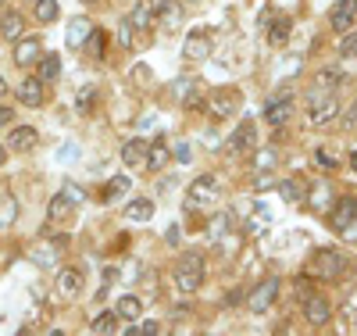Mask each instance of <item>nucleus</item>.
Segmentation results:
<instances>
[{
    "instance_id": "nucleus-29",
    "label": "nucleus",
    "mask_w": 357,
    "mask_h": 336,
    "mask_svg": "<svg viewBox=\"0 0 357 336\" xmlns=\"http://www.w3.org/2000/svg\"><path fill=\"white\" fill-rule=\"evenodd\" d=\"M286 40H289V18H275L272 29H268V43H272V47H282Z\"/></svg>"
},
{
    "instance_id": "nucleus-39",
    "label": "nucleus",
    "mask_w": 357,
    "mask_h": 336,
    "mask_svg": "<svg viewBox=\"0 0 357 336\" xmlns=\"http://www.w3.org/2000/svg\"><path fill=\"white\" fill-rule=\"evenodd\" d=\"M343 129H357V97H354V104L343 111Z\"/></svg>"
},
{
    "instance_id": "nucleus-46",
    "label": "nucleus",
    "mask_w": 357,
    "mask_h": 336,
    "mask_svg": "<svg viewBox=\"0 0 357 336\" xmlns=\"http://www.w3.org/2000/svg\"><path fill=\"white\" fill-rule=\"evenodd\" d=\"M340 4H343V8H350V11H354V8H357V0H340Z\"/></svg>"
},
{
    "instance_id": "nucleus-43",
    "label": "nucleus",
    "mask_w": 357,
    "mask_h": 336,
    "mask_svg": "<svg viewBox=\"0 0 357 336\" xmlns=\"http://www.w3.org/2000/svg\"><path fill=\"white\" fill-rule=\"evenodd\" d=\"M11 122H15V111L0 104V129H4V126H11Z\"/></svg>"
},
{
    "instance_id": "nucleus-18",
    "label": "nucleus",
    "mask_w": 357,
    "mask_h": 336,
    "mask_svg": "<svg viewBox=\"0 0 357 336\" xmlns=\"http://www.w3.org/2000/svg\"><path fill=\"white\" fill-rule=\"evenodd\" d=\"M126 219H129V222H151V219H154V200H151V197H136V200H129Z\"/></svg>"
},
{
    "instance_id": "nucleus-13",
    "label": "nucleus",
    "mask_w": 357,
    "mask_h": 336,
    "mask_svg": "<svg viewBox=\"0 0 357 336\" xmlns=\"http://www.w3.org/2000/svg\"><path fill=\"white\" fill-rule=\"evenodd\" d=\"M43 57V43L36 40V36H18V43H15V61L22 68H29V65H36V61Z\"/></svg>"
},
{
    "instance_id": "nucleus-44",
    "label": "nucleus",
    "mask_w": 357,
    "mask_h": 336,
    "mask_svg": "<svg viewBox=\"0 0 357 336\" xmlns=\"http://www.w3.org/2000/svg\"><path fill=\"white\" fill-rule=\"evenodd\" d=\"M225 304H243V290H229L225 293Z\"/></svg>"
},
{
    "instance_id": "nucleus-23",
    "label": "nucleus",
    "mask_w": 357,
    "mask_h": 336,
    "mask_svg": "<svg viewBox=\"0 0 357 336\" xmlns=\"http://www.w3.org/2000/svg\"><path fill=\"white\" fill-rule=\"evenodd\" d=\"M86 36H89V22H86V18H72V22H68V47H72V50H82Z\"/></svg>"
},
{
    "instance_id": "nucleus-14",
    "label": "nucleus",
    "mask_w": 357,
    "mask_h": 336,
    "mask_svg": "<svg viewBox=\"0 0 357 336\" xmlns=\"http://www.w3.org/2000/svg\"><path fill=\"white\" fill-rule=\"evenodd\" d=\"M57 293L61 297H79L82 293V272L79 268H61L57 272Z\"/></svg>"
},
{
    "instance_id": "nucleus-31",
    "label": "nucleus",
    "mask_w": 357,
    "mask_h": 336,
    "mask_svg": "<svg viewBox=\"0 0 357 336\" xmlns=\"http://www.w3.org/2000/svg\"><path fill=\"white\" fill-rule=\"evenodd\" d=\"M104 47H107V33H104V29H89V40H86V50L93 54V57H100V54H104Z\"/></svg>"
},
{
    "instance_id": "nucleus-9",
    "label": "nucleus",
    "mask_w": 357,
    "mask_h": 336,
    "mask_svg": "<svg viewBox=\"0 0 357 336\" xmlns=\"http://www.w3.org/2000/svg\"><path fill=\"white\" fill-rule=\"evenodd\" d=\"M279 290H282V283H279V279H264V283L250 293V300H247V304H250V312H257V315H261V312H268V308L275 304Z\"/></svg>"
},
{
    "instance_id": "nucleus-7",
    "label": "nucleus",
    "mask_w": 357,
    "mask_h": 336,
    "mask_svg": "<svg viewBox=\"0 0 357 336\" xmlns=\"http://www.w3.org/2000/svg\"><path fill=\"white\" fill-rule=\"evenodd\" d=\"M257 147V122H240V126L232 129V136H229V154H247V150H254Z\"/></svg>"
},
{
    "instance_id": "nucleus-40",
    "label": "nucleus",
    "mask_w": 357,
    "mask_h": 336,
    "mask_svg": "<svg viewBox=\"0 0 357 336\" xmlns=\"http://www.w3.org/2000/svg\"><path fill=\"white\" fill-rule=\"evenodd\" d=\"M61 193H65V197H68V200H72V204H82V200H86V193H82V190H79V187H72V182H68V187H65V190H61Z\"/></svg>"
},
{
    "instance_id": "nucleus-42",
    "label": "nucleus",
    "mask_w": 357,
    "mask_h": 336,
    "mask_svg": "<svg viewBox=\"0 0 357 336\" xmlns=\"http://www.w3.org/2000/svg\"><path fill=\"white\" fill-rule=\"evenodd\" d=\"M314 161H318L321 168H336V161H333L329 154H325V150H314Z\"/></svg>"
},
{
    "instance_id": "nucleus-25",
    "label": "nucleus",
    "mask_w": 357,
    "mask_h": 336,
    "mask_svg": "<svg viewBox=\"0 0 357 336\" xmlns=\"http://www.w3.org/2000/svg\"><path fill=\"white\" fill-rule=\"evenodd\" d=\"M72 207H75V204H72L65 193H57V197L50 200V222H68V219H72Z\"/></svg>"
},
{
    "instance_id": "nucleus-28",
    "label": "nucleus",
    "mask_w": 357,
    "mask_h": 336,
    "mask_svg": "<svg viewBox=\"0 0 357 336\" xmlns=\"http://www.w3.org/2000/svg\"><path fill=\"white\" fill-rule=\"evenodd\" d=\"M340 82H343V72L340 68H321L314 75V89H336Z\"/></svg>"
},
{
    "instance_id": "nucleus-36",
    "label": "nucleus",
    "mask_w": 357,
    "mask_h": 336,
    "mask_svg": "<svg viewBox=\"0 0 357 336\" xmlns=\"http://www.w3.org/2000/svg\"><path fill=\"white\" fill-rule=\"evenodd\" d=\"M139 333L158 336V333H161V322H143V326H129V329H126V336H139Z\"/></svg>"
},
{
    "instance_id": "nucleus-21",
    "label": "nucleus",
    "mask_w": 357,
    "mask_h": 336,
    "mask_svg": "<svg viewBox=\"0 0 357 336\" xmlns=\"http://www.w3.org/2000/svg\"><path fill=\"white\" fill-rule=\"evenodd\" d=\"M122 161H126L129 168H139V165L146 161V143H143V140H129V143L122 147Z\"/></svg>"
},
{
    "instance_id": "nucleus-33",
    "label": "nucleus",
    "mask_w": 357,
    "mask_h": 336,
    "mask_svg": "<svg viewBox=\"0 0 357 336\" xmlns=\"http://www.w3.org/2000/svg\"><path fill=\"white\" fill-rule=\"evenodd\" d=\"M136 43V36H132V22H118V47H132Z\"/></svg>"
},
{
    "instance_id": "nucleus-19",
    "label": "nucleus",
    "mask_w": 357,
    "mask_h": 336,
    "mask_svg": "<svg viewBox=\"0 0 357 336\" xmlns=\"http://www.w3.org/2000/svg\"><path fill=\"white\" fill-rule=\"evenodd\" d=\"M158 22H161L165 29H178V22H183V4H178V0H161Z\"/></svg>"
},
{
    "instance_id": "nucleus-38",
    "label": "nucleus",
    "mask_w": 357,
    "mask_h": 336,
    "mask_svg": "<svg viewBox=\"0 0 357 336\" xmlns=\"http://www.w3.org/2000/svg\"><path fill=\"white\" fill-rule=\"evenodd\" d=\"M175 161H178V165H190V161H193L190 143H175Z\"/></svg>"
},
{
    "instance_id": "nucleus-37",
    "label": "nucleus",
    "mask_w": 357,
    "mask_h": 336,
    "mask_svg": "<svg viewBox=\"0 0 357 336\" xmlns=\"http://www.w3.org/2000/svg\"><path fill=\"white\" fill-rule=\"evenodd\" d=\"M279 193H282L286 200H301V187H296V179H286V182H279Z\"/></svg>"
},
{
    "instance_id": "nucleus-26",
    "label": "nucleus",
    "mask_w": 357,
    "mask_h": 336,
    "mask_svg": "<svg viewBox=\"0 0 357 336\" xmlns=\"http://www.w3.org/2000/svg\"><path fill=\"white\" fill-rule=\"evenodd\" d=\"M57 0H33V15H36V22H43V25H50V22H57Z\"/></svg>"
},
{
    "instance_id": "nucleus-15",
    "label": "nucleus",
    "mask_w": 357,
    "mask_h": 336,
    "mask_svg": "<svg viewBox=\"0 0 357 336\" xmlns=\"http://www.w3.org/2000/svg\"><path fill=\"white\" fill-rule=\"evenodd\" d=\"M40 143V133L33 129V126H15L11 129V150H22V154H29Z\"/></svg>"
},
{
    "instance_id": "nucleus-5",
    "label": "nucleus",
    "mask_w": 357,
    "mask_h": 336,
    "mask_svg": "<svg viewBox=\"0 0 357 336\" xmlns=\"http://www.w3.org/2000/svg\"><path fill=\"white\" fill-rule=\"evenodd\" d=\"M240 104H243V94H240L236 86H229V89H215V94L207 97V108H211L215 118H229V115H236V111H240Z\"/></svg>"
},
{
    "instance_id": "nucleus-8",
    "label": "nucleus",
    "mask_w": 357,
    "mask_h": 336,
    "mask_svg": "<svg viewBox=\"0 0 357 336\" xmlns=\"http://www.w3.org/2000/svg\"><path fill=\"white\" fill-rule=\"evenodd\" d=\"M329 222H333L336 233H350V229L357 226V197H343V200H336Z\"/></svg>"
},
{
    "instance_id": "nucleus-12",
    "label": "nucleus",
    "mask_w": 357,
    "mask_h": 336,
    "mask_svg": "<svg viewBox=\"0 0 357 336\" xmlns=\"http://www.w3.org/2000/svg\"><path fill=\"white\" fill-rule=\"evenodd\" d=\"M158 11H161V0H139V4L132 8V15H129V22H132V29H151L154 22H158Z\"/></svg>"
},
{
    "instance_id": "nucleus-30",
    "label": "nucleus",
    "mask_w": 357,
    "mask_h": 336,
    "mask_svg": "<svg viewBox=\"0 0 357 336\" xmlns=\"http://www.w3.org/2000/svg\"><path fill=\"white\" fill-rule=\"evenodd\" d=\"M118 315H122V319H139V312H143V304H139V297H122V300H118V308H114Z\"/></svg>"
},
{
    "instance_id": "nucleus-27",
    "label": "nucleus",
    "mask_w": 357,
    "mask_h": 336,
    "mask_svg": "<svg viewBox=\"0 0 357 336\" xmlns=\"http://www.w3.org/2000/svg\"><path fill=\"white\" fill-rule=\"evenodd\" d=\"M118 322H122V315H118V312H104V315L93 319V326H89V329H93L97 336H107V333L118 329Z\"/></svg>"
},
{
    "instance_id": "nucleus-34",
    "label": "nucleus",
    "mask_w": 357,
    "mask_h": 336,
    "mask_svg": "<svg viewBox=\"0 0 357 336\" xmlns=\"http://www.w3.org/2000/svg\"><path fill=\"white\" fill-rule=\"evenodd\" d=\"M15 222V197H4V204H0V229H8Z\"/></svg>"
},
{
    "instance_id": "nucleus-32",
    "label": "nucleus",
    "mask_w": 357,
    "mask_h": 336,
    "mask_svg": "<svg viewBox=\"0 0 357 336\" xmlns=\"http://www.w3.org/2000/svg\"><path fill=\"white\" fill-rule=\"evenodd\" d=\"M350 25H354V11L343 8V4H336V11H333V29H336V33H347Z\"/></svg>"
},
{
    "instance_id": "nucleus-49",
    "label": "nucleus",
    "mask_w": 357,
    "mask_h": 336,
    "mask_svg": "<svg viewBox=\"0 0 357 336\" xmlns=\"http://www.w3.org/2000/svg\"><path fill=\"white\" fill-rule=\"evenodd\" d=\"M4 94H8V82H4V79H0V97H4Z\"/></svg>"
},
{
    "instance_id": "nucleus-50",
    "label": "nucleus",
    "mask_w": 357,
    "mask_h": 336,
    "mask_svg": "<svg viewBox=\"0 0 357 336\" xmlns=\"http://www.w3.org/2000/svg\"><path fill=\"white\" fill-rule=\"evenodd\" d=\"M190 4H200V0H190Z\"/></svg>"
},
{
    "instance_id": "nucleus-10",
    "label": "nucleus",
    "mask_w": 357,
    "mask_h": 336,
    "mask_svg": "<svg viewBox=\"0 0 357 336\" xmlns=\"http://www.w3.org/2000/svg\"><path fill=\"white\" fill-rule=\"evenodd\" d=\"M293 111V94H275L272 101L264 104V122L268 126H282Z\"/></svg>"
},
{
    "instance_id": "nucleus-3",
    "label": "nucleus",
    "mask_w": 357,
    "mask_h": 336,
    "mask_svg": "<svg viewBox=\"0 0 357 336\" xmlns=\"http://www.w3.org/2000/svg\"><path fill=\"white\" fill-rule=\"evenodd\" d=\"M218 197H222L218 179H215V175H200V179H193V187H190L186 207H190V211H197V207H215Z\"/></svg>"
},
{
    "instance_id": "nucleus-6",
    "label": "nucleus",
    "mask_w": 357,
    "mask_h": 336,
    "mask_svg": "<svg viewBox=\"0 0 357 336\" xmlns=\"http://www.w3.org/2000/svg\"><path fill=\"white\" fill-rule=\"evenodd\" d=\"M211 47H215L211 29H193V33L186 36V43H183V54H186V61H204L207 54H211Z\"/></svg>"
},
{
    "instance_id": "nucleus-47",
    "label": "nucleus",
    "mask_w": 357,
    "mask_h": 336,
    "mask_svg": "<svg viewBox=\"0 0 357 336\" xmlns=\"http://www.w3.org/2000/svg\"><path fill=\"white\" fill-rule=\"evenodd\" d=\"M8 161V150H4V143H0V165H4Z\"/></svg>"
},
{
    "instance_id": "nucleus-17",
    "label": "nucleus",
    "mask_w": 357,
    "mask_h": 336,
    "mask_svg": "<svg viewBox=\"0 0 357 336\" xmlns=\"http://www.w3.org/2000/svg\"><path fill=\"white\" fill-rule=\"evenodd\" d=\"M22 29H25V22H22L18 11H11V8L0 11V36H4V40H18Z\"/></svg>"
},
{
    "instance_id": "nucleus-45",
    "label": "nucleus",
    "mask_w": 357,
    "mask_h": 336,
    "mask_svg": "<svg viewBox=\"0 0 357 336\" xmlns=\"http://www.w3.org/2000/svg\"><path fill=\"white\" fill-rule=\"evenodd\" d=\"M165 240H168V243H178V226H172V229L165 233Z\"/></svg>"
},
{
    "instance_id": "nucleus-11",
    "label": "nucleus",
    "mask_w": 357,
    "mask_h": 336,
    "mask_svg": "<svg viewBox=\"0 0 357 336\" xmlns=\"http://www.w3.org/2000/svg\"><path fill=\"white\" fill-rule=\"evenodd\" d=\"M304 315H307V322H311V326H329L333 308H329V300H325V297L307 293V297H304Z\"/></svg>"
},
{
    "instance_id": "nucleus-16",
    "label": "nucleus",
    "mask_w": 357,
    "mask_h": 336,
    "mask_svg": "<svg viewBox=\"0 0 357 336\" xmlns=\"http://www.w3.org/2000/svg\"><path fill=\"white\" fill-rule=\"evenodd\" d=\"M18 101H22L25 108H40V104H43V79H25V82L18 86Z\"/></svg>"
},
{
    "instance_id": "nucleus-24",
    "label": "nucleus",
    "mask_w": 357,
    "mask_h": 336,
    "mask_svg": "<svg viewBox=\"0 0 357 336\" xmlns=\"http://www.w3.org/2000/svg\"><path fill=\"white\" fill-rule=\"evenodd\" d=\"M36 65H40V79L43 82H54L57 75H61V57H57V54H43Z\"/></svg>"
},
{
    "instance_id": "nucleus-48",
    "label": "nucleus",
    "mask_w": 357,
    "mask_h": 336,
    "mask_svg": "<svg viewBox=\"0 0 357 336\" xmlns=\"http://www.w3.org/2000/svg\"><path fill=\"white\" fill-rule=\"evenodd\" d=\"M350 168L357 172V150H354V154H350Z\"/></svg>"
},
{
    "instance_id": "nucleus-22",
    "label": "nucleus",
    "mask_w": 357,
    "mask_h": 336,
    "mask_svg": "<svg viewBox=\"0 0 357 336\" xmlns=\"http://www.w3.org/2000/svg\"><path fill=\"white\" fill-rule=\"evenodd\" d=\"M165 161H168V147H165V140H154L151 147H146V161H143V168L158 172Z\"/></svg>"
},
{
    "instance_id": "nucleus-2",
    "label": "nucleus",
    "mask_w": 357,
    "mask_h": 336,
    "mask_svg": "<svg viewBox=\"0 0 357 336\" xmlns=\"http://www.w3.org/2000/svg\"><path fill=\"white\" fill-rule=\"evenodd\" d=\"M204 283V258L197 251L183 254V261L175 265V286L183 290V293H197Z\"/></svg>"
},
{
    "instance_id": "nucleus-41",
    "label": "nucleus",
    "mask_w": 357,
    "mask_h": 336,
    "mask_svg": "<svg viewBox=\"0 0 357 336\" xmlns=\"http://www.w3.org/2000/svg\"><path fill=\"white\" fill-rule=\"evenodd\" d=\"M79 111H89V108H93V89H82V94H79V104H75Z\"/></svg>"
},
{
    "instance_id": "nucleus-4",
    "label": "nucleus",
    "mask_w": 357,
    "mask_h": 336,
    "mask_svg": "<svg viewBox=\"0 0 357 336\" xmlns=\"http://www.w3.org/2000/svg\"><path fill=\"white\" fill-rule=\"evenodd\" d=\"M311 126H329V122L340 115V101L333 97V89H314L311 86Z\"/></svg>"
},
{
    "instance_id": "nucleus-35",
    "label": "nucleus",
    "mask_w": 357,
    "mask_h": 336,
    "mask_svg": "<svg viewBox=\"0 0 357 336\" xmlns=\"http://www.w3.org/2000/svg\"><path fill=\"white\" fill-rule=\"evenodd\" d=\"M340 54L343 57H357V33H350V29H347L343 40H340Z\"/></svg>"
},
{
    "instance_id": "nucleus-1",
    "label": "nucleus",
    "mask_w": 357,
    "mask_h": 336,
    "mask_svg": "<svg viewBox=\"0 0 357 336\" xmlns=\"http://www.w3.org/2000/svg\"><path fill=\"white\" fill-rule=\"evenodd\" d=\"M343 268H347V258H343L340 251L321 247V251H314L311 261H307V276H314V279H340Z\"/></svg>"
},
{
    "instance_id": "nucleus-20",
    "label": "nucleus",
    "mask_w": 357,
    "mask_h": 336,
    "mask_svg": "<svg viewBox=\"0 0 357 336\" xmlns=\"http://www.w3.org/2000/svg\"><path fill=\"white\" fill-rule=\"evenodd\" d=\"M132 190V179L129 175H114V179H107V187H104V200H122L126 193Z\"/></svg>"
}]
</instances>
